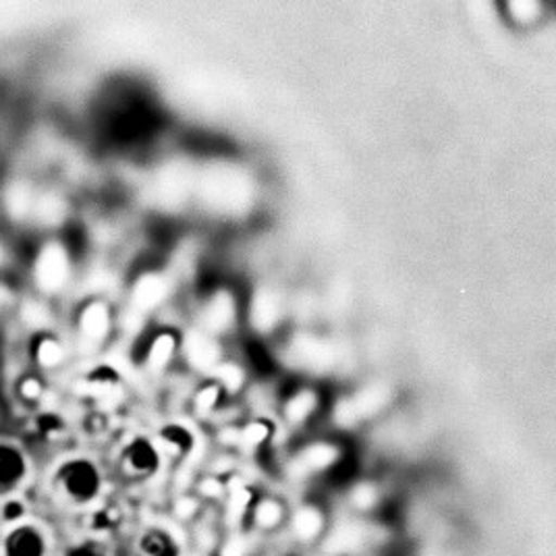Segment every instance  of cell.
Returning <instances> with one entry per match:
<instances>
[{"mask_svg":"<svg viewBox=\"0 0 556 556\" xmlns=\"http://www.w3.org/2000/svg\"><path fill=\"white\" fill-rule=\"evenodd\" d=\"M25 289L50 300H63L77 278V255L70 235L31 237L22 264Z\"/></svg>","mask_w":556,"mask_h":556,"instance_id":"1","label":"cell"},{"mask_svg":"<svg viewBox=\"0 0 556 556\" xmlns=\"http://www.w3.org/2000/svg\"><path fill=\"white\" fill-rule=\"evenodd\" d=\"M40 186L42 181L29 170L11 173L0 181V227L4 231L29 232Z\"/></svg>","mask_w":556,"mask_h":556,"instance_id":"2","label":"cell"},{"mask_svg":"<svg viewBox=\"0 0 556 556\" xmlns=\"http://www.w3.org/2000/svg\"><path fill=\"white\" fill-rule=\"evenodd\" d=\"M115 330V314L111 303L98 295L88 298L75 309L73 334L75 345L84 351H98L104 348Z\"/></svg>","mask_w":556,"mask_h":556,"instance_id":"3","label":"cell"},{"mask_svg":"<svg viewBox=\"0 0 556 556\" xmlns=\"http://www.w3.org/2000/svg\"><path fill=\"white\" fill-rule=\"evenodd\" d=\"M24 353L25 366L50 380L52 376L67 370L73 359V345L59 330H52L27 339Z\"/></svg>","mask_w":556,"mask_h":556,"instance_id":"4","label":"cell"},{"mask_svg":"<svg viewBox=\"0 0 556 556\" xmlns=\"http://www.w3.org/2000/svg\"><path fill=\"white\" fill-rule=\"evenodd\" d=\"M98 469L86 459H70L54 473V492L70 505H90L100 492Z\"/></svg>","mask_w":556,"mask_h":556,"instance_id":"5","label":"cell"},{"mask_svg":"<svg viewBox=\"0 0 556 556\" xmlns=\"http://www.w3.org/2000/svg\"><path fill=\"white\" fill-rule=\"evenodd\" d=\"M71 223L70 195L61 187L50 186V181H42L38 200L31 214L29 235H61Z\"/></svg>","mask_w":556,"mask_h":556,"instance_id":"6","label":"cell"},{"mask_svg":"<svg viewBox=\"0 0 556 556\" xmlns=\"http://www.w3.org/2000/svg\"><path fill=\"white\" fill-rule=\"evenodd\" d=\"M11 326L24 334L25 341L42 332L59 330L56 303L45 300L31 291H25L24 300L20 303V309Z\"/></svg>","mask_w":556,"mask_h":556,"instance_id":"7","label":"cell"},{"mask_svg":"<svg viewBox=\"0 0 556 556\" xmlns=\"http://www.w3.org/2000/svg\"><path fill=\"white\" fill-rule=\"evenodd\" d=\"M371 540H374V532L368 523L343 519L326 532L323 551L330 556L357 555L370 544Z\"/></svg>","mask_w":556,"mask_h":556,"instance_id":"8","label":"cell"},{"mask_svg":"<svg viewBox=\"0 0 556 556\" xmlns=\"http://www.w3.org/2000/svg\"><path fill=\"white\" fill-rule=\"evenodd\" d=\"M31 462L24 446L0 439V498L13 496L29 478Z\"/></svg>","mask_w":556,"mask_h":556,"instance_id":"9","label":"cell"},{"mask_svg":"<svg viewBox=\"0 0 556 556\" xmlns=\"http://www.w3.org/2000/svg\"><path fill=\"white\" fill-rule=\"evenodd\" d=\"M50 544L48 535L40 526L20 521L11 526L0 542L2 556H48Z\"/></svg>","mask_w":556,"mask_h":556,"instance_id":"10","label":"cell"},{"mask_svg":"<svg viewBox=\"0 0 556 556\" xmlns=\"http://www.w3.org/2000/svg\"><path fill=\"white\" fill-rule=\"evenodd\" d=\"M181 353H184L189 368H193L195 371H208L210 374L223 362L216 337L204 332L202 328L189 330L181 339Z\"/></svg>","mask_w":556,"mask_h":556,"instance_id":"11","label":"cell"},{"mask_svg":"<svg viewBox=\"0 0 556 556\" xmlns=\"http://www.w3.org/2000/svg\"><path fill=\"white\" fill-rule=\"evenodd\" d=\"M179 353H181L179 334L173 330H161L143 345L141 368L148 374H163L177 359Z\"/></svg>","mask_w":556,"mask_h":556,"instance_id":"12","label":"cell"},{"mask_svg":"<svg viewBox=\"0 0 556 556\" xmlns=\"http://www.w3.org/2000/svg\"><path fill=\"white\" fill-rule=\"evenodd\" d=\"M170 295V280L159 273H146L134 282L131 312L143 316L163 305Z\"/></svg>","mask_w":556,"mask_h":556,"instance_id":"13","label":"cell"},{"mask_svg":"<svg viewBox=\"0 0 556 556\" xmlns=\"http://www.w3.org/2000/svg\"><path fill=\"white\" fill-rule=\"evenodd\" d=\"M11 393L20 407H24L27 412H38L47 405L48 396H50V380L47 376L24 368L15 374L13 384H11Z\"/></svg>","mask_w":556,"mask_h":556,"instance_id":"14","label":"cell"},{"mask_svg":"<svg viewBox=\"0 0 556 556\" xmlns=\"http://www.w3.org/2000/svg\"><path fill=\"white\" fill-rule=\"evenodd\" d=\"M225 507H223V523L237 532L241 530V526L248 521L250 510L254 507V494L252 488L245 484V480H241L239 476H231L227 480V494H225Z\"/></svg>","mask_w":556,"mask_h":556,"instance_id":"15","label":"cell"},{"mask_svg":"<svg viewBox=\"0 0 556 556\" xmlns=\"http://www.w3.org/2000/svg\"><path fill=\"white\" fill-rule=\"evenodd\" d=\"M337 459H339L337 446H332L328 442H316V444H309L307 448H303L302 453L289 464L287 471L291 478L303 480L314 473L326 471L328 467L337 464Z\"/></svg>","mask_w":556,"mask_h":556,"instance_id":"16","label":"cell"},{"mask_svg":"<svg viewBox=\"0 0 556 556\" xmlns=\"http://www.w3.org/2000/svg\"><path fill=\"white\" fill-rule=\"evenodd\" d=\"M289 530L295 542L314 544L326 533V515L316 505H303L291 515Z\"/></svg>","mask_w":556,"mask_h":556,"instance_id":"17","label":"cell"},{"mask_svg":"<svg viewBox=\"0 0 556 556\" xmlns=\"http://www.w3.org/2000/svg\"><path fill=\"white\" fill-rule=\"evenodd\" d=\"M25 282L20 270L0 273V334L13 325L20 303L24 300Z\"/></svg>","mask_w":556,"mask_h":556,"instance_id":"18","label":"cell"},{"mask_svg":"<svg viewBox=\"0 0 556 556\" xmlns=\"http://www.w3.org/2000/svg\"><path fill=\"white\" fill-rule=\"evenodd\" d=\"M232 320H235V302L227 291H218L206 303L200 328L212 337H216L227 332L232 326Z\"/></svg>","mask_w":556,"mask_h":556,"instance_id":"19","label":"cell"},{"mask_svg":"<svg viewBox=\"0 0 556 556\" xmlns=\"http://www.w3.org/2000/svg\"><path fill=\"white\" fill-rule=\"evenodd\" d=\"M291 355L300 366L312 370H325L334 362L332 348L316 339H298L291 349Z\"/></svg>","mask_w":556,"mask_h":556,"instance_id":"20","label":"cell"},{"mask_svg":"<svg viewBox=\"0 0 556 556\" xmlns=\"http://www.w3.org/2000/svg\"><path fill=\"white\" fill-rule=\"evenodd\" d=\"M287 519L285 505L277 498H262L255 501L254 507L250 510L248 521L254 526L257 532H275Z\"/></svg>","mask_w":556,"mask_h":556,"instance_id":"21","label":"cell"},{"mask_svg":"<svg viewBox=\"0 0 556 556\" xmlns=\"http://www.w3.org/2000/svg\"><path fill=\"white\" fill-rule=\"evenodd\" d=\"M123 465H125L127 476H131V478L152 476V471L159 465V451H156V446H152L148 442H138L127 451Z\"/></svg>","mask_w":556,"mask_h":556,"instance_id":"22","label":"cell"},{"mask_svg":"<svg viewBox=\"0 0 556 556\" xmlns=\"http://www.w3.org/2000/svg\"><path fill=\"white\" fill-rule=\"evenodd\" d=\"M134 553L136 556H177V542L166 530L152 528L139 535Z\"/></svg>","mask_w":556,"mask_h":556,"instance_id":"23","label":"cell"},{"mask_svg":"<svg viewBox=\"0 0 556 556\" xmlns=\"http://www.w3.org/2000/svg\"><path fill=\"white\" fill-rule=\"evenodd\" d=\"M206 510L202 498L195 492H181L173 503H170V517L179 523V526H193L202 513Z\"/></svg>","mask_w":556,"mask_h":556,"instance_id":"24","label":"cell"},{"mask_svg":"<svg viewBox=\"0 0 556 556\" xmlns=\"http://www.w3.org/2000/svg\"><path fill=\"white\" fill-rule=\"evenodd\" d=\"M278 320V303L268 291H260L252 303V325L255 330L266 332Z\"/></svg>","mask_w":556,"mask_h":556,"instance_id":"25","label":"cell"},{"mask_svg":"<svg viewBox=\"0 0 556 556\" xmlns=\"http://www.w3.org/2000/svg\"><path fill=\"white\" fill-rule=\"evenodd\" d=\"M387 401H389V391L382 384L368 387V389H364L362 393L357 394L355 399H351V403H353L359 419L374 416L376 412H380L387 405Z\"/></svg>","mask_w":556,"mask_h":556,"instance_id":"26","label":"cell"},{"mask_svg":"<svg viewBox=\"0 0 556 556\" xmlns=\"http://www.w3.org/2000/svg\"><path fill=\"white\" fill-rule=\"evenodd\" d=\"M318 407V396L314 391H300L293 394L285 407V416L291 424H302L312 416Z\"/></svg>","mask_w":556,"mask_h":556,"instance_id":"27","label":"cell"},{"mask_svg":"<svg viewBox=\"0 0 556 556\" xmlns=\"http://www.w3.org/2000/svg\"><path fill=\"white\" fill-rule=\"evenodd\" d=\"M214 376V382L225 391V393H239L243 382H245V374L243 370L232 364V362H220L214 370L210 371Z\"/></svg>","mask_w":556,"mask_h":556,"instance_id":"28","label":"cell"},{"mask_svg":"<svg viewBox=\"0 0 556 556\" xmlns=\"http://www.w3.org/2000/svg\"><path fill=\"white\" fill-rule=\"evenodd\" d=\"M225 391L216 384L208 382L202 389H198V393L193 394V414L198 417H210L220 405Z\"/></svg>","mask_w":556,"mask_h":556,"instance_id":"29","label":"cell"},{"mask_svg":"<svg viewBox=\"0 0 556 556\" xmlns=\"http://www.w3.org/2000/svg\"><path fill=\"white\" fill-rule=\"evenodd\" d=\"M193 490L202 498L204 505L206 503H223L225 494H227V482L216 473H206V476L198 478Z\"/></svg>","mask_w":556,"mask_h":556,"instance_id":"30","label":"cell"},{"mask_svg":"<svg viewBox=\"0 0 556 556\" xmlns=\"http://www.w3.org/2000/svg\"><path fill=\"white\" fill-rule=\"evenodd\" d=\"M349 503L353 505V509L370 513L380 503V492H378V488L366 484V482L357 484L349 494Z\"/></svg>","mask_w":556,"mask_h":556,"instance_id":"31","label":"cell"},{"mask_svg":"<svg viewBox=\"0 0 556 556\" xmlns=\"http://www.w3.org/2000/svg\"><path fill=\"white\" fill-rule=\"evenodd\" d=\"M250 553H252L250 535L237 530L220 540V546L214 556H250Z\"/></svg>","mask_w":556,"mask_h":556,"instance_id":"32","label":"cell"},{"mask_svg":"<svg viewBox=\"0 0 556 556\" xmlns=\"http://www.w3.org/2000/svg\"><path fill=\"white\" fill-rule=\"evenodd\" d=\"M17 250L13 243L11 232L0 227V273H13L17 270Z\"/></svg>","mask_w":556,"mask_h":556,"instance_id":"33","label":"cell"},{"mask_svg":"<svg viewBox=\"0 0 556 556\" xmlns=\"http://www.w3.org/2000/svg\"><path fill=\"white\" fill-rule=\"evenodd\" d=\"M266 439H268V426L262 424V421H254V424H250L248 428L241 430L239 444L245 446V448H255L262 442H266Z\"/></svg>","mask_w":556,"mask_h":556,"instance_id":"34","label":"cell"},{"mask_svg":"<svg viewBox=\"0 0 556 556\" xmlns=\"http://www.w3.org/2000/svg\"><path fill=\"white\" fill-rule=\"evenodd\" d=\"M334 419H337V424L339 426H343V428H349V426H353V424H357V412H355V407H353V403L345 399V401H341L339 405H337V409H334Z\"/></svg>","mask_w":556,"mask_h":556,"instance_id":"35","label":"cell"},{"mask_svg":"<svg viewBox=\"0 0 556 556\" xmlns=\"http://www.w3.org/2000/svg\"><path fill=\"white\" fill-rule=\"evenodd\" d=\"M65 556H106L104 548L96 542H79L75 546L67 548Z\"/></svg>","mask_w":556,"mask_h":556,"instance_id":"36","label":"cell"},{"mask_svg":"<svg viewBox=\"0 0 556 556\" xmlns=\"http://www.w3.org/2000/svg\"><path fill=\"white\" fill-rule=\"evenodd\" d=\"M0 384H2V376H0Z\"/></svg>","mask_w":556,"mask_h":556,"instance_id":"37","label":"cell"},{"mask_svg":"<svg viewBox=\"0 0 556 556\" xmlns=\"http://www.w3.org/2000/svg\"><path fill=\"white\" fill-rule=\"evenodd\" d=\"M275 556H282V555H275Z\"/></svg>","mask_w":556,"mask_h":556,"instance_id":"38","label":"cell"}]
</instances>
